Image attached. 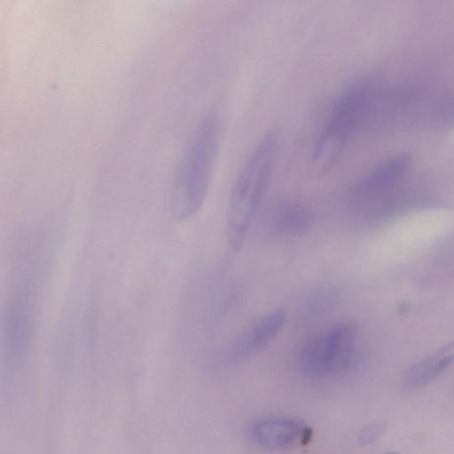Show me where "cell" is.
Returning a JSON list of instances; mask_svg holds the SVG:
<instances>
[{
  "label": "cell",
  "instance_id": "obj_2",
  "mask_svg": "<svg viewBox=\"0 0 454 454\" xmlns=\"http://www.w3.org/2000/svg\"><path fill=\"white\" fill-rule=\"evenodd\" d=\"M376 90L372 82H358L339 95L313 149L311 166L317 174L330 172L354 136L372 121Z\"/></svg>",
  "mask_w": 454,
  "mask_h": 454
},
{
  "label": "cell",
  "instance_id": "obj_9",
  "mask_svg": "<svg viewBox=\"0 0 454 454\" xmlns=\"http://www.w3.org/2000/svg\"><path fill=\"white\" fill-rule=\"evenodd\" d=\"M454 361V340L416 363L407 371L404 380L411 387H422L442 374Z\"/></svg>",
  "mask_w": 454,
  "mask_h": 454
},
{
  "label": "cell",
  "instance_id": "obj_5",
  "mask_svg": "<svg viewBox=\"0 0 454 454\" xmlns=\"http://www.w3.org/2000/svg\"><path fill=\"white\" fill-rule=\"evenodd\" d=\"M411 158L405 154L386 160L361 177L351 188L349 201L358 212L372 215L387 204L394 186L407 174Z\"/></svg>",
  "mask_w": 454,
  "mask_h": 454
},
{
  "label": "cell",
  "instance_id": "obj_11",
  "mask_svg": "<svg viewBox=\"0 0 454 454\" xmlns=\"http://www.w3.org/2000/svg\"><path fill=\"white\" fill-rule=\"evenodd\" d=\"M382 427L379 424L370 425L364 427L359 435V441L362 444H367L377 439L381 434Z\"/></svg>",
  "mask_w": 454,
  "mask_h": 454
},
{
  "label": "cell",
  "instance_id": "obj_3",
  "mask_svg": "<svg viewBox=\"0 0 454 454\" xmlns=\"http://www.w3.org/2000/svg\"><path fill=\"white\" fill-rule=\"evenodd\" d=\"M277 151L276 136L267 133L254 147L234 180L226 215L227 239L234 251H239L245 242L270 183Z\"/></svg>",
  "mask_w": 454,
  "mask_h": 454
},
{
  "label": "cell",
  "instance_id": "obj_12",
  "mask_svg": "<svg viewBox=\"0 0 454 454\" xmlns=\"http://www.w3.org/2000/svg\"><path fill=\"white\" fill-rule=\"evenodd\" d=\"M386 454H397L395 452H388V453H386Z\"/></svg>",
  "mask_w": 454,
  "mask_h": 454
},
{
  "label": "cell",
  "instance_id": "obj_7",
  "mask_svg": "<svg viewBox=\"0 0 454 454\" xmlns=\"http://www.w3.org/2000/svg\"><path fill=\"white\" fill-rule=\"evenodd\" d=\"M286 319L282 309L270 310L257 317L233 342L226 354L228 361H239L262 349L282 330Z\"/></svg>",
  "mask_w": 454,
  "mask_h": 454
},
{
  "label": "cell",
  "instance_id": "obj_1",
  "mask_svg": "<svg viewBox=\"0 0 454 454\" xmlns=\"http://www.w3.org/2000/svg\"><path fill=\"white\" fill-rule=\"evenodd\" d=\"M222 137V121L215 111L200 121L174 176L171 210L178 220L194 216L207 197Z\"/></svg>",
  "mask_w": 454,
  "mask_h": 454
},
{
  "label": "cell",
  "instance_id": "obj_8",
  "mask_svg": "<svg viewBox=\"0 0 454 454\" xmlns=\"http://www.w3.org/2000/svg\"><path fill=\"white\" fill-rule=\"evenodd\" d=\"M253 438L267 448H284L296 442L306 444L311 438V430L301 421L279 416L265 417L251 427Z\"/></svg>",
  "mask_w": 454,
  "mask_h": 454
},
{
  "label": "cell",
  "instance_id": "obj_4",
  "mask_svg": "<svg viewBox=\"0 0 454 454\" xmlns=\"http://www.w3.org/2000/svg\"><path fill=\"white\" fill-rule=\"evenodd\" d=\"M356 326L340 322L312 334L301 346L299 363L309 375L326 377L345 370L351 363Z\"/></svg>",
  "mask_w": 454,
  "mask_h": 454
},
{
  "label": "cell",
  "instance_id": "obj_6",
  "mask_svg": "<svg viewBox=\"0 0 454 454\" xmlns=\"http://www.w3.org/2000/svg\"><path fill=\"white\" fill-rule=\"evenodd\" d=\"M313 223L311 210L301 202L289 199L272 202L262 215L264 230L275 236L301 237L310 231Z\"/></svg>",
  "mask_w": 454,
  "mask_h": 454
},
{
  "label": "cell",
  "instance_id": "obj_10",
  "mask_svg": "<svg viewBox=\"0 0 454 454\" xmlns=\"http://www.w3.org/2000/svg\"><path fill=\"white\" fill-rule=\"evenodd\" d=\"M340 295V290L333 286H324L316 289L305 300L301 309V317L307 318L324 314L333 308Z\"/></svg>",
  "mask_w": 454,
  "mask_h": 454
}]
</instances>
